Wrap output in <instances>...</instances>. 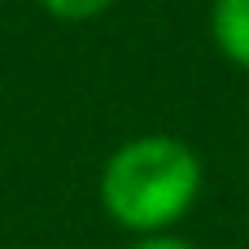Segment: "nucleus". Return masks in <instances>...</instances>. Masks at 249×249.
<instances>
[{"instance_id": "nucleus-4", "label": "nucleus", "mask_w": 249, "mask_h": 249, "mask_svg": "<svg viewBox=\"0 0 249 249\" xmlns=\"http://www.w3.org/2000/svg\"><path fill=\"white\" fill-rule=\"evenodd\" d=\"M131 249H197V245H188V241H179V236L166 232V236H140Z\"/></svg>"}, {"instance_id": "nucleus-3", "label": "nucleus", "mask_w": 249, "mask_h": 249, "mask_svg": "<svg viewBox=\"0 0 249 249\" xmlns=\"http://www.w3.org/2000/svg\"><path fill=\"white\" fill-rule=\"evenodd\" d=\"M118 0H39V9L57 22H96L114 9Z\"/></svg>"}, {"instance_id": "nucleus-1", "label": "nucleus", "mask_w": 249, "mask_h": 249, "mask_svg": "<svg viewBox=\"0 0 249 249\" xmlns=\"http://www.w3.org/2000/svg\"><path fill=\"white\" fill-rule=\"evenodd\" d=\"M206 184L197 149L166 131H144L123 140L96 179L101 210L131 236H166L188 219Z\"/></svg>"}, {"instance_id": "nucleus-2", "label": "nucleus", "mask_w": 249, "mask_h": 249, "mask_svg": "<svg viewBox=\"0 0 249 249\" xmlns=\"http://www.w3.org/2000/svg\"><path fill=\"white\" fill-rule=\"evenodd\" d=\"M210 35H214V48L232 66L249 70V0H214Z\"/></svg>"}]
</instances>
